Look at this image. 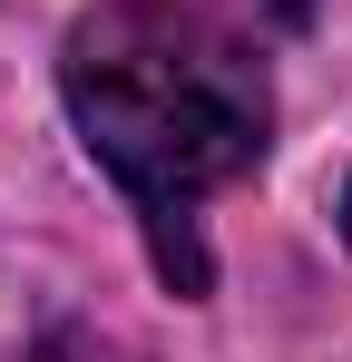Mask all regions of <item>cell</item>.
Segmentation results:
<instances>
[{"label": "cell", "instance_id": "277c9868", "mask_svg": "<svg viewBox=\"0 0 352 362\" xmlns=\"http://www.w3.org/2000/svg\"><path fill=\"white\" fill-rule=\"evenodd\" d=\"M343 235H352V186H343Z\"/></svg>", "mask_w": 352, "mask_h": 362}, {"label": "cell", "instance_id": "6da1fadb", "mask_svg": "<svg viewBox=\"0 0 352 362\" xmlns=\"http://www.w3.org/2000/svg\"><path fill=\"white\" fill-rule=\"evenodd\" d=\"M59 98L88 157L137 206L147 255L176 294H206V196H225L274 147V78L225 20L186 0H98L59 40Z\"/></svg>", "mask_w": 352, "mask_h": 362}, {"label": "cell", "instance_id": "7a4b0ae2", "mask_svg": "<svg viewBox=\"0 0 352 362\" xmlns=\"http://www.w3.org/2000/svg\"><path fill=\"white\" fill-rule=\"evenodd\" d=\"M20 362H137L117 333H98V323H49L40 343H20Z\"/></svg>", "mask_w": 352, "mask_h": 362}, {"label": "cell", "instance_id": "3957f363", "mask_svg": "<svg viewBox=\"0 0 352 362\" xmlns=\"http://www.w3.org/2000/svg\"><path fill=\"white\" fill-rule=\"evenodd\" d=\"M235 10H245L254 30H303V20H313V0H235Z\"/></svg>", "mask_w": 352, "mask_h": 362}]
</instances>
